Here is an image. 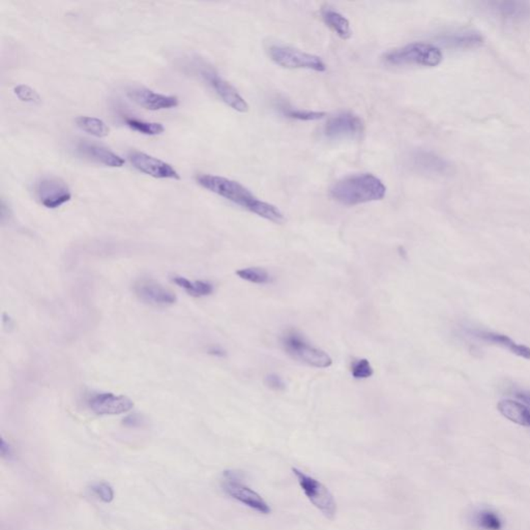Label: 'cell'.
Masks as SVG:
<instances>
[{"label":"cell","mask_w":530,"mask_h":530,"mask_svg":"<svg viewBox=\"0 0 530 530\" xmlns=\"http://www.w3.org/2000/svg\"><path fill=\"white\" fill-rule=\"evenodd\" d=\"M173 283L178 287L182 288L189 295L193 297H209L215 290L213 284L207 281H189L182 276H175L172 279Z\"/></svg>","instance_id":"cell-22"},{"label":"cell","mask_w":530,"mask_h":530,"mask_svg":"<svg viewBox=\"0 0 530 530\" xmlns=\"http://www.w3.org/2000/svg\"><path fill=\"white\" fill-rule=\"evenodd\" d=\"M199 74L203 80L218 94L219 98L230 108L236 110V111L241 112V114H245V112L249 111V105H248L245 99L241 96L240 92L236 90V87H232L228 81L219 75L215 70L209 67H202L200 69Z\"/></svg>","instance_id":"cell-9"},{"label":"cell","mask_w":530,"mask_h":530,"mask_svg":"<svg viewBox=\"0 0 530 530\" xmlns=\"http://www.w3.org/2000/svg\"><path fill=\"white\" fill-rule=\"evenodd\" d=\"M265 383L266 387L275 392H284L286 390V383L283 378L277 374H268L265 376Z\"/></svg>","instance_id":"cell-31"},{"label":"cell","mask_w":530,"mask_h":530,"mask_svg":"<svg viewBox=\"0 0 530 530\" xmlns=\"http://www.w3.org/2000/svg\"><path fill=\"white\" fill-rule=\"evenodd\" d=\"M92 491L99 499L105 502V504H110V502H114V490L111 485L108 484V482H96L92 487Z\"/></svg>","instance_id":"cell-29"},{"label":"cell","mask_w":530,"mask_h":530,"mask_svg":"<svg viewBox=\"0 0 530 530\" xmlns=\"http://www.w3.org/2000/svg\"><path fill=\"white\" fill-rule=\"evenodd\" d=\"M76 152L83 159L111 168H121L125 165L123 158L101 144L90 142L89 140L79 141L76 145Z\"/></svg>","instance_id":"cell-17"},{"label":"cell","mask_w":530,"mask_h":530,"mask_svg":"<svg viewBox=\"0 0 530 530\" xmlns=\"http://www.w3.org/2000/svg\"><path fill=\"white\" fill-rule=\"evenodd\" d=\"M13 92H15L16 96H17V98L20 101H26V103L37 104L38 105L42 101L40 100V94L35 89L27 87V85H18L13 89Z\"/></svg>","instance_id":"cell-30"},{"label":"cell","mask_w":530,"mask_h":530,"mask_svg":"<svg viewBox=\"0 0 530 530\" xmlns=\"http://www.w3.org/2000/svg\"><path fill=\"white\" fill-rule=\"evenodd\" d=\"M442 45L453 50H473L484 44L485 38L477 31H465L448 33L439 38Z\"/></svg>","instance_id":"cell-19"},{"label":"cell","mask_w":530,"mask_h":530,"mask_svg":"<svg viewBox=\"0 0 530 530\" xmlns=\"http://www.w3.org/2000/svg\"><path fill=\"white\" fill-rule=\"evenodd\" d=\"M364 123L353 112H342L331 117L324 126V134L329 140L354 138L362 134Z\"/></svg>","instance_id":"cell-11"},{"label":"cell","mask_w":530,"mask_h":530,"mask_svg":"<svg viewBox=\"0 0 530 530\" xmlns=\"http://www.w3.org/2000/svg\"><path fill=\"white\" fill-rule=\"evenodd\" d=\"M128 159L135 169L144 175L160 180H180V175L170 164L148 153L132 150L128 153Z\"/></svg>","instance_id":"cell-12"},{"label":"cell","mask_w":530,"mask_h":530,"mask_svg":"<svg viewBox=\"0 0 530 530\" xmlns=\"http://www.w3.org/2000/svg\"><path fill=\"white\" fill-rule=\"evenodd\" d=\"M209 353L214 356H218V358H224V356H226V351L219 346L211 347L209 349Z\"/></svg>","instance_id":"cell-34"},{"label":"cell","mask_w":530,"mask_h":530,"mask_svg":"<svg viewBox=\"0 0 530 530\" xmlns=\"http://www.w3.org/2000/svg\"><path fill=\"white\" fill-rule=\"evenodd\" d=\"M497 409L502 416L511 421L512 423L517 424L523 427H530V409L523 403L511 400V399H505L498 402Z\"/></svg>","instance_id":"cell-20"},{"label":"cell","mask_w":530,"mask_h":530,"mask_svg":"<svg viewBox=\"0 0 530 530\" xmlns=\"http://www.w3.org/2000/svg\"><path fill=\"white\" fill-rule=\"evenodd\" d=\"M75 123L76 126L83 132L96 137V138L107 137L110 133L109 126L106 125L105 121L96 118V117L79 116L77 117Z\"/></svg>","instance_id":"cell-23"},{"label":"cell","mask_w":530,"mask_h":530,"mask_svg":"<svg viewBox=\"0 0 530 530\" xmlns=\"http://www.w3.org/2000/svg\"><path fill=\"white\" fill-rule=\"evenodd\" d=\"M321 17L326 26L342 40H349L353 35L348 20L335 9L329 6H324L321 9Z\"/></svg>","instance_id":"cell-21"},{"label":"cell","mask_w":530,"mask_h":530,"mask_svg":"<svg viewBox=\"0 0 530 530\" xmlns=\"http://www.w3.org/2000/svg\"><path fill=\"white\" fill-rule=\"evenodd\" d=\"M196 182L203 189L243 207L245 211L260 218L276 224L285 222V218L278 207L259 199L249 189L236 180L219 175H196Z\"/></svg>","instance_id":"cell-1"},{"label":"cell","mask_w":530,"mask_h":530,"mask_svg":"<svg viewBox=\"0 0 530 530\" xmlns=\"http://www.w3.org/2000/svg\"><path fill=\"white\" fill-rule=\"evenodd\" d=\"M123 123L128 126L131 130L138 132L140 134L148 135V136H157L164 133L165 128L163 125L158 123H150V121H142L131 115L123 116Z\"/></svg>","instance_id":"cell-26"},{"label":"cell","mask_w":530,"mask_h":530,"mask_svg":"<svg viewBox=\"0 0 530 530\" xmlns=\"http://www.w3.org/2000/svg\"><path fill=\"white\" fill-rule=\"evenodd\" d=\"M0 453L4 458H10L12 456V448L10 444L8 443L4 438H1V443H0Z\"/></svg>","instance_id":"cell-32"},{"label":"cell","mask_w":530,"mask_h":530,"mask_svg":"<svg viewBox=\"0 0 530 530\" xmlns=\"http://www.w3.org/2000/svg\"><path fill=\"white\" fill-rule=\"evenodd\" d=\"M485 9L490 15L507 26H518L530 20V4L519 0L485 2Z\"/></svg>","instance_id":"cell-10"},{"label":"cell","mask_w":530,"mask_h":530,"mask_svg":"<svg viewBox=\"0 0 530 530\" xmlns=\"http://www.w3.org/2000/svg\"><path fill=\"white\" fill-rule=\"evenodd\" d=\"M387 187L371 173L349 175L338 180L329 189V195L346 206L379 201L385 197Z\"/></svg>","instance_id":"cell-2"},{"label":"cell","mask_w":530,"mask_h":530,"mask_svg":"<svg viewBox=\"0 0 530 530\" xmlns=\"http://www.w3.org/2000/svg\"><path fill=\"white\" fill-rule=\"evenodd\" d=\"M281 344L291 358L308 366L326 369L333 365V360L326 351L311 345L294 329H289L282 336Z\"/></svg>","instance_id":"cell-4"},{"label":"cell","mask_w":530,"mask_h":530,"mask_svg":"<svg viewBox=\"0 0 530 530\" xmlns=\"http://www.w3.org/2000/svg\"><path fill=\"white\" fill-rule=\"evenodd\" d=\"M89 406L98 416H119L134 408V403L128 397L114 392H99L90 397Z\"/></svg>","instance_id":"cell-14"},{"label":"cell","mask_w":530,"mask_h":530,"mask_svg":"<svg viewBox=\"0 0 530 530\" xmlns=\"http://www.w3.org/2000/svg\"><path fill=\"white\" fill-rule=\"evenodd\" d=\"M443 55L438 46L430 43H412L385 54L383 60L394 67L419 65L434 67L441 65Z\"/></svg>","instance_id":"cell-3"},{"label":"cell","mask_w":530,"mask_h":530,"mask_svg":"<svg viewBox=\"0 0 530 530\" xmlns=\"http://www.w3.org/2000/svg\"><path fill=\"white\" fill-rule=\"evenodd\" d=\"M350 371L354 379H367L372 377L374 374L373 368L367 358L354 360Z\"/></svg>","instance_id":"cell-28"},{"label":"cell","mask_w":530,"mask_h":530,"mask_svg":"<svg viewBox=\"0 0 530 530\" xmlns=\"http://www.w3.org/2000/svg\"><path fill=\"white\" fill-rule=\"evenodd\" d=\"M126 96L140 107L150 110V111L172 109V108L177 107L180 104L177 96L158 94L145 87H130L126 90Z\"/></svg>","instance_id":"cell-15"},{"label":"cell","mask_w":530,"mask_h":530,"mask_svg":"<svg viewBox=\"0 0 530 530\" xmlns=\"http://www.w3.org/2000/svg\"><path fill=\"white\" fill-rule=\"evenodd\" d=\"M516 397H517L519 400L522 401L523 404L526 405L530 409V392H516Z\"/></svg>","instance_id":"cell-33"},{"label":"cell","mask_w":530,"mask_h":530,"mask_svg":"<svg viewBox=\"0 0 530 530\" xmlns=\"http://www.w3.org/2000/svg\"><path fill=\"white\" fill-rule=\"evenodd\" d=\"M299 487L309 502H311L324 517L333 520L337 515L338 507L333 493L321 482L306 475L297 468H292Z\"/></svg>","instance_id":"cell-6"},{"label":"cell","mask_w":530,"mask_h":530,"mask_svg":"<svg viewBox=\"0 0 530 530\" xmlns=\"http://www.w3.org/2000/svg\"><path fill=\"white\" fill-rule=\"evenodd\" d=\"M469 335L477 338L480 341L489 343V344L497 345L502 348L507 349L509 353L515 354L519 358L530 360V348L525 345L518 344L507 336L502 333H493V331H480V329H469Z\"/></svg>","instance_id":"cell-18"},{"label":"cell","mask_w":530,"mask_h":530,"mask_svg":"<svg viewBox=\"0 0 530 530\" xmlns=\"http://www.w3.org/2000/svg\"><path fill=\"white\" fill-rule=\"evenodd\" d=\"M135 294L143 303L155 307H168L177 303V297L168 288L153 279H140L133 286Z\"/></svg>","instance_id":"cell-13"},{"label":"cell","mask_w":530,"mask_h":530,"mask_svg":"<svg viewBox=\"0 0 530 530\" xmlns=\"http://www.w3.org/2000/svg\"><path fill=\"white\" fill-rule=\"evenodd\" d=\"M410 165L421 175L446 177L452 171V165L437 153L429 150H416L410 155Z\"/></svg>","instance_id":"cell-16"},{"label":"cell","mask_w":530,"mask_h":530,"mask_svg":"<svg viewBox=\"0 0 530 530\" xmlns=\"http://www.w3.org/2000/svg\"><path fill=\"white\" fill-rule=\"evenodd\" d=\"M236 275L241 280L250 282L258 285H265V284L272 283V279L270 275L265 270L260 267H245L241 268L236 272Z\"/></svg>","instance_id":"cell-27"},{"label":"cell","mask_w":530,"mask_h":530,"mask_svg":"<svg viewBox=\"0 0 530 530\" xmlns=\"http://www.w3.org/2000/svg\"><path fill=\"white\" fill-rule=\"evenodd\" d=\"M240 471L226 470L223 473L222 488L230 497L263 515H270L272 509L260 494L243 484Z\"/></svg>","instance_id":"cell-5"},{"label":"cell","mask_w":530,"mask_h":530,"mask_svg":"<svg viewBox=\"0 0 530 530\" xmlns=\"http://www.w3.org/2000/svg\"><path fill=\"white\" fill-rule=\"evenodd\" d=\"M279 111L283 116L287 118L295 119L301 121H315L324 118L326 116L324 112L310 111V110L297 109V108L291 107L287 103L281 101L277 105Z\"/></svg>","instance_id":"cell-25"},{"label":"cell","mask_w":530,"mask_h":530,"mask_svg":"<svg viewBox=\"0 0 530 530\" xmlns=\"http://www.w3.org/2000/svg\"><path fill=\"white\" fill-rule=\"evenodd\" d=\"M139 423H140V419L138 416H128L125 419L126 425L130 426V427H135V426L139 425Z\"/></svg>","instance_id":"cell-35"},{"label":"cell","mask_w":530,"mask_h":530,"mask_svg":"<svg viewBox=\"0 0 530 530\" xmlns=\"http://www.w3.org/2000/svg\"><path fill=\"white\" fill-rule=\"evenodd\" d=\"M268 55L276 65L285 69L310 70L319 73L326 71V65L319 56L285 45H272Z\"/></svg>","instance_id":"cell-7"},{"label":"cell","mask_w":530,"mask_h":530,"mask_svg":"<svg viewBox=\"0 0 530 530\" xmlns=\"http://www.w3.org/2000/svg\"><path fill=\"white\" fill-rule=\"evenodd\" d=\"M473 523L480 530H502L504 527L500 516L489 509L477 511L473 516Z\"/></svg>","instance_id":"cell-24"},{"label":"cell","mask_w":530,"mask_h":530,"mask_svg":"<svg viewBox=\"0 0 530 530\" xmlns=\"http://www.w3.org/2000/svg\"><path fill=\"white\" fill-rule=\"evenodd\" d=\"M33 195L40 205L49 209H58L72 198L71 189L67 182L54 175L38 178L33 184Z\"/></svg>","instance_id":"cell-8"}]
</instances>
